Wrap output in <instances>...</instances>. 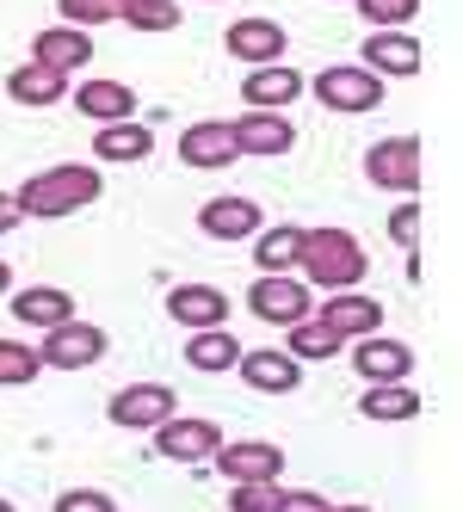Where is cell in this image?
Segmentation results:
<instances>
[{"instance_id": "16", "label": "cell", "mask_w": 463, "mask_h": 512, "mask_svg": "<svg viewBox=\"0 0 463 512\" xmlns=\"http://www.w3.org/2000/svg\"><path fill=\"white\" fill-rule=\"evenodd\" d=\"M315 321H322L328 334H340V340L352 346V340H365V334H383V303L365 297V290H334Z\"/></svg>"}, {"instance_id": "6", "label": "cell", "mask_w": 463, "mask_h": 512, "mask_svg": "<svg viewBox=\"0 0 463 512\" xmlns=\"http://www.w3.org/2000/svg\"><path fill=\"white\" fill-rule=\"evenodd\" d=\"M365 179L377 192H402V198H414L420 192V136H383V142H371L365 149Z\"/></svg>"}, {"instance_id": "36", "label": "cell", "mask_w": 463, "mask_h": 512, "mask_svg": "<svg viewBox=\"0 0 463 512\" xmlns=\"http://www.w3.org/2000/svg\"><path fill=\"white\" fill-rule=\"evenodd\" d=\"M272 512H328V494H315V488H278Z\"/></svg>"}, {"instance_id": "32", "label": "cell", "mask_w": 463, "mask_h": 512, "mask_svg": "<svg viewBox=\"0 0 463 512\" xmlns=\"http://www.w3.org/2000/svg\"><path fill=\"white\" fill-rule=\"evenodd\" d=\"M56 13H62V25L93 31V25H112L118 19V0H56Z\"/></svg>"}, {"instance_id": "7", "label": "cell", "mask_w": 463, "mask_h": 512, "mask_svg": "<svg viewBox=\"0 0 463 512\" xmlns=\"http://www.w3.org/2000/svg\"><path fill=\"white\" fill-rule=\"evenodd\" d=\"M149 438H155V457H167V463H210L223 445V426L204 414H167Z\"/></svg>"}, {"instance_id": "11", "label": "cell", "mask_w": 463, "mask_h": 512, "mask_svg": "<svg viewBox=\"0 0 463 512\" xmlns=\"http://www.w3.org/2000/svg\"><path fill=\"white\" fill-rule=\"evenodd\" d=\"M229 136H235V155H254V161H278L297 149V124L284 112H241L229 118Z\"/></svg>"}, {"instance_id": "9", "label": "cell", "mask_w": 463, "mask_h": 512, "mask_svg": "<svg viewBox=\"0 0 463 512\" xmlns=\"http://www.w3.org/2000/svg\"><path fill=\"white\" fill-rule=\"evenodd\" d=\"M210 469H217L223 482H278L284 475V445H272V438H223Z\"/></svg>"}, {"instance_id": "41", "label": "cell", "mask_w": 463, "mask_h": 512, "mask_svg": "<svg viewBox=\"0 0 463 512\" xmlns=\"http://www.w3.org/2000/svg\"><path fill=\"white\" fill-rule=\"evenodd\" d=\"M328 7H352V0H328Z\"/></svg>"}, {"instance_id": "30", "label": "cell", "mask_w": 463, "mask_h": 512, "mask_svg": "<svg viewBox=\"0 0 463 512\" xmlns=\"http://www.w3.org/2000/svg\"><path fill=\"white\" fill-rule=\"evenodd\" d=\"M118 19L130 31H180V0H124Z\"/></svg>"}, {"instance_id": "31", "label": "cell", "mask_w": 463, "mask_h": 512, "mask_svg": "<svg viewBox=\"0 0 463 512\" xmlns=\"http://www.w3.org/2000/svg\"><path fill=\"white\" fill-rule=\"evenodd\" d=\"M352 7H359V19L371 31H408L414 13H420V0H352Z\"/></svg>"}, {"instance_id": "2", "label": "cell", "mask_w": 463, "mask_h": 512, "mask_svg": "<svg viewBox=\"0 0 463 512\" xmlns=\"http://www.w3.org/2000/svg\"><path fill=\"white\" fill-rule=\"evenodd\" d=\"M309 290H359L371 272V253L352 229H303V260H297Z\"/></svg>"}, {"instance_id": "15", "label": "cell", "mask_w": 463, "mask_h": 512, "mask_svg": "<svg viewBox=\"0 0 463 512\" xmlns=\"http://www.w3.org/2000/svg\"><path fill=\"white\" fill-rule=\"evenodd\" d=\"M180 161H186L192 173H223V167H235L241 155H235L229 118H198V124H186V130H180Z\"/></svg>"}, {"instance_id": "39", "label": "cell", "mask_w": 463, "mask_h": 512, "mask_svg": "<svg viewBox=\"0 0 463 512\" xmlns=\"http://www.w3.org/2000/svg\"><path fill=\"white\" fill-rule=\"evenodd\" d=\"M328 512H371V506H359V500H352V506H328Z\"/></svg>"}, {"instance_id": "17", "label": "cell", "mask_w": 463, "mask_h": 512, "mask_svg": "<svg viewBox=\"0 0 463 512\" xmlns=\"http://www.w3.org/2000/svg\"><path fill=\"white\" fill-rule=\"evenodd\" d=\"M352 371L365 383H408L414 377V346L389 340V334H365V340H352Z\"/></svg>"}, {"instance_id": "3", "label": "cell", "mask_w": 463, "mask_h": 512, "mask_svg": "<svg viewBox=\"0 0 463 512\" xmlns=\"http://www.w3.org/2000/svg\"><path fill=\"white\" fill-rule=\"evenodd\" d=\"M303 93H315L322 112H340V118H359V112H377L383 105V81L359 62H328L315 81H303Z\"/></svg>"}, {"instance_id": "38", "label": "cell", "mask_w": 463, "mask_h": 512, "mask_svg": "<svg viewBox=\"0 0 463 512\" xmlns=\"http://www.w3.org/2000/svg\"><path fill=\"white\" fill-rule=\"evenodd\" d=\"M7 290H13V266H7V260H0V297H7Z\"/></svg>"}, {"instance_id": "35", "label": "cell", "mask_w": 463, "mask_h": 512, "mask_svg": "<svg viewBox=\"0 0 463 512\" xmlns=\"http://www.w3.org/2000/svg\"><path fill=\"white\" fill-rule=\"evenodd\" d=\"M389 241H396L402 253H414V241H420V204L414 198H402L396 216H389Z\"/></svg>"}, {"instance_id": "26", "label": "cell", "mask_w": 463, "mask_h": 512, "mask_svg": "<svg viewBox=\"0 0 463 512\" xmlns=\"http://www.w3.org/2000/svg\"><path fill=\"white\" fill-rule=\"evenodd\" d=\"M241 352L247 346L229 334V327H198V334L186 340V364H192V371H204V377H229Z\"/></svg>"}, {"instance_id": "5", "label": "cell", "mask_w": 463, "mask_h": 512, "mask_svg": "<svg viewBox=\"0 0 463 512\" xmlns=\"http://www.w3.org/2000/svg\"><path fill=\"white\" fill-rule=\"evenodd\" d=\"M112 352V334L105 327H93V321H62V327H50V334L38 340V358H44V371H93V364Z\"/></svg>"}, {"instance_id": "24", "label": "cell", "mask_w": 463, "mask_h": 512, "mask_svg": "<svg viewBox=\"0 0 463 512\" xmlns=\"http://www.w3.org/2000/svg\"><path fill=\"white\" fill-rule=\"evenodd\" d=\"M0 93H7L13 105H25V112H44V105H62L68 99V81L50 75V68H38V62H19L13 75L0 81Z\"/></svg>"}, {"instance_id": "14", "label": "cell", "mask_w": 463, "mask_h": 512, "mask_svg": "<svg viewBox=\"0 0 463 512\" xmlns=\"http://www.w3.org/2000/svg\"><path fill=\"white\" fill-rule=\"evenodd\" d=\"M235 371H241V383L254 389V395H297V389H303V364L284 352V346H254V352H241Z\"/></svg>"}, {"instance_id": "40", "label": "cell", "mask_w": 463, "mask_h": 512, "mask_svg": "<svg viewBox=\"0 0 463 512\" xmlns=\"http://www.w3.org/2000/svg\"><path fill=\"white\" fill-rule=\"evenodd\" d=\"M0 512H19V506H13V500H7V494H0Z\"/></svg>"}, {"instance_id": "37", "label": "cell", "mask_w": 463, "mask_h": 512, "mask_svg": "<svg viewBox=\"0 0 463 512\" xmlns=\"http://www.w3.org/2000/svg\"><path fill=\"white\" fill-rule=\"evenodd\" d=\"M25 223V216H19V204H13V192H0V235H13Z\"/></svg>"}, {"instance_id": "25", "label": "cell", "mask_w": 463, "mask_h": 512, "mask_svg": "<svg viewBox=\"0 0 463 512\" xmlns=\"http://www.w3.org/2000/svg\"><path fill=\"white\" fill-rule=\"evenodd\" d=\"M359 414H365L371 426H402V420L420 414V389H414V383H365Z\"/></svg>"}, {"instance_id": "1", "label": "cell", "mask_w": 463, "mask_h": 512, "mask_svg": "<svg viewBox=\"0 0 463 512\" xmlns=\"http://www.w3.org/2000/svg\"><path fill=\"white\" fill-rule=\"evenodd\" d=\"M99 192H105V173L93 161H56L44 173H31L13 192V204H19V216H31V223H62V216L99 204Z\"/></svg>"}, {"instance_id": "29", "label": "cell", "mask_w": 463, "mask_h": 512, "mask_svg": "<svg viewBox=\"0 0 463 512\" xmlns=\"http://www.w3.org/2000/svg\"><path fill=\"white\" fill-rule=\"evenodd\" d=\"M44 377V358L38 346H25L13 334H0V389H25V383H38Z\"/></svg>"}, {"instance_id": "42", "label": "cell", "mask_w": 463, "mask_h": 512, "mask_svg": "<svg viewBox=\"0 0 463 512\" xmlns=\"http://www.w3.org/2000/svg\"><path fill=\"white\" fill-rule=\"evenodd\" d=\"M118 7H124V0H118Z\"/></svg>"}, {"instance_id": "20", "label": "cell", "mask_w": 463, "mask_h": 512, "mask_svg": "<svg viewBox=\"0 0 463 512\" xmlns=\"http://www.w3.org/2000/svg\"><path fill=\"white\" fill-rule=\"evenodd\" d=\"M155 155V130L149 124H99L93 130V167H136V161H149Z\"/></svg>"}, {"instance_id": "22", "label": "cell", "mask_w": 463, "mask_h": 512, "mask_svg": "<svg viewBox=\"0 0 463 512\" xmlns=\"http://www.w3.org/2000/svg\"><path fill=\"white\" fill-rule=\"evenodd\" d=\"M7 297H13V321L19 327H38V334L75 321V297H68L62 284H25V290H7Z\"/></svg>"}, {"instance_id": "4", "label": "cell", "mask_w": 463, "mask_h": 512, "mask_svg": "<svg viewBox=\"0 0 463 512\" xmlns=\"http://www.w3.org/2000/svg\"><path fill=\"white\" fill-rule=\"evenodd\" d=\"M247 309H254L266 327H297L315 315V290L291 272H260L254 284H247Z\"/></svg>"}, {"instance_id": "23", "label": "cell", "mask_w": 463, "mask_h": 512, "mask_svg": "<svg viewBox=\"0 0 463 512\" xmlns=\"http://www.w3.org/2000/svg\"><path fill=\"white\" fill-rule=\"evenodd\" d=\"M68 99H75V112L93 118V124L136 118V87L130 81H81V87H68Z\"/></svg>"}, {"instance_id": "12", "label": "cell", "mask_w": 463, "mask_h": 512, "mask_svg": "<svg viewBox=\"0 0 463 512\" xmlns=\"http://www.w3.org/2000/svg\"><path fill=\"white\" fill-rule=\"evenodd\" d=\"M223 50L247 68H266V62H284V50H291V31H284L278 19H260V13H247L223 31Z\"/></svg>"}, {"instance_id": "28", "label": "cell", "mask_w": 463, "mask_h": 512, "mask_svg": "<svg viewBox=\"0 0 463 512\" xmlns=\"http://www.w3.org/2000/svg\"><path fill=\"white\" fill-rule=\"evenodd\" d=\"M284 352H291L297 364H328V358H340L346 352V340L340 334H328L322 321H297V327H284Z\"/></svg>"}, {"instance_id": "18", "label": "cell", "mask_w": 463, "mask_h": 512, "mask_svg": "<svg viewBox=\"0 0 463 512\" xmlns=\"http://www.w3.org/2000/svg\"><path fill=\"white\" fill-rule=\"evenodd\" d=\"M31 62L50 68V75H62V81H75L81 68L93 62V38H87V31H75V25H50V31L31 38Z\"/></svg>"}, {"instance_id": "33", "label": "cell", "mask_w": 463, "mask_h": 512, "mask_svg": "<svg viewBox=\"0 0 463 512\" xmlns=\"http://www.w3.org/2000/svg\"><path fill=\"white\" fill-rule=\"evenodd\" d=\"M278 482H229V512H272Z\"/></svg>"}, {"instance_id": "27", "label": "cell", "mask_w": 463, "mask_h": 512, "mask_svg": "<svg viewBox=\"0 0 463 512\" xmlns=\"http://www.w3.org/2000/svg\"><path fill=\"white\" fill-rule=\"evenodd\" d=\"M297 260H303V223H278V229L254 235V266L260 272H297Z\"/></svg>"}, {"instance_id": "34", "label": "cell", "mask_w": 463, "mask_h": 512, "mask_svg": "<svg viewBox=\"0 0 463 512\" xmlns=\"http://www.w3.org/2000/svg\"><path fill=\"white\" fill-rule=\"evenodd\" d=\"M50 512H118V500L105 494V488H62Z\"/></svg>"}, {"instance_id": "13", "label": "cell", "mask_w": 463, "mask_h": 512, "mask_svg": "<svg viewBox=\"0 0 463 512\" xmlns=\"http://www.w3.org/2000/svg\"><path fill=\"white\" fill-rule=\"evenodd\" d=\"M260 229H266V210L254 198L223 192V198H204L198 204V235H210V241H254Z\"/></svg>"}, {"instance_id": "10", "label": "cell", "mask_w": 463, "mask_h": 512, "mask_svg": "<svg viewBox=\"0 0 463 512\" xmlns=\"http://www.w3.org/2000/svg\"><path fill=\"white\" fill-rule=\"evenodd\" d=\"M420 62H426V50L414 31H371L359 44V68H371L377 81H414Z\"/></svg>"}, {"instance_id": "8", "label": "cell", "mask_w": 463, "mask_h": 512, "mask_svg": "<svg viewBox=\"0 0 463 512\" xmlns=\"http://www.w3.org/2000/svg\"><path fill=\"white\" fill-rule=\"evenodd\" d=\"M167 414H180V395L167 383H124L112 401H105V420L118 432H155Z\"/></svg>"}, {"instance_id": "21", "label": "cell", "mask_w": 463, "mask_h": 512, "mask_svg": "<svg viewBox=\"0 0 463 512\" xmlns=\"http://www.w3.org/2000/svg\"><path fill=\"white\" fill-rule=\"evenodd\" d=\"M167 315L180 321V327H229V290L217 284H173L167 290Z\"/></svg>"}, {"instance_id": "19", "label": "cell", "mask_w": 463, "mask_h": 512, "mask_svg": "<svg viewBox=\"0 0 463 512\" xmlns=\"http://www.w3.org/2000/svg\"><path fill=\"white\" fill-rule=\"evenodd\" d=\"M241 99L247 112H291V105L303 99V75L291 62H266V68H247L241 81Z\"/></svg>"}]
</instances>
